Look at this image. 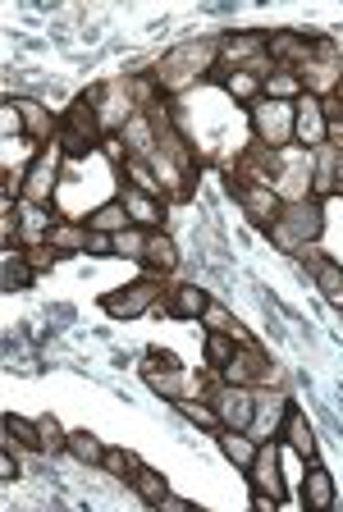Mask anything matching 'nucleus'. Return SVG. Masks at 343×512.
I'll use <instances>...</instances> for the list:
<instances>
[{"instance_id":"nucleus-1","label":"nucleus","mask_w":343,"mask_h":512,"mask_svg":"<svg viewBox=\"0 0 343 512\" xmlns=\"http://www.w3.org/2000/svg\"><path fill=\"white\" fill-rule=\"evenodd\" d=\"M215 64H220V42H183L174 46L170 55H161V64H156V87H161V96H179L183 87H193L197 78H211Z\"/></svg>"},{"instance_id":"nucleus-2","label":"nucleus","mask_w":343,"mask_h":512,"mask_svg":"<svg viewBox=\"0 0 343 512\" xmlns=\"http://www.w3.org/2000/svg\"><path fill=\"white\" fill-rule=\"evenodd\" d=\"M97 96H101V87L74 96V106H69L65 119H60L55 142H60L65 160H83V156H92V151H101V142H106V133H101V115H97Z\"/></svg>"},{"instance_id":"nucleus-3","label":"nucleus","mask_w":343,"mask_h":512,"mask_svg":"<svg viewBox=\"0 0 343 512\" xmlns=\"http://www.w3.org/2000/svg\"><path fill=\"white\" fill-rule=\"evenodd\" d=\"M321 234H325L321 197L284 202L279 220L270 224V238H275V247H284V252H298V247H307V243H321Z\"/></svg>"},{"instance_id":"nucleus-4","label":"nucleus","mask_w":343,"mask_h":512,"mask_svg":"<svg viewBox=\"0 0 343 512\" xmlns=\"http://www.w3.org/2000/svg\"><path fill=\"white\" fill-rule=\"evenodd\" d=\"M165 275H142L133 284L115 288L101 298V311L115 320H138V316H151V311H165V298H170V288L161 284Z\"/></svg>"},{"instance_id":"nucleus-5","label":"nucleus","mask_w":343,"mask_h":512,"mask_svg":"<svg viewBox=\"0 0 343 512\" xmlns=\"http://www.w3.org/2000/svg\"><path fill=\"white\" fill-rule=\"evenodd\" d=\"M298 78H302V87H307V96H321V101L339 96V87H343V51L330 42V37H321L316 55L298 69Z\"/></svg>"},{"instance_id":"nucleus-6","label":"nucleus","mask_w":343,"mask_h":512,"mask_svg":"<svg viewBox=\"0 0 343 512\" xmlns=\"http://www.w3.org/2000/svg\"><path fill=\"white\" fill-rule=\"evenodd\" d=\"M252 138L266 151L293 147V101H270V96H261L257 106H252Z\"/></svg>"},{"instance_id":"nucleus-7","label":"nucleus","mask_w":343,"mask_h":512,"mask_svg":"<svg viewBox=\"0 0 343 512\" xmlns=\"http://www.w3.org/2000/svg\"><path fill=\"white\" fill-rule=\"evenodd\" d=\"M220 380L225 384H243V389H266L270 380H275V362H270V352L261 348V343H238L234 357H229V366L220 371Z\"/></svg>"},{"instance_id":"nucleus-8","label":"nucleus","mask_w":343,"mask_h":512,"mask_svg":"<svg viewBox=\"0 0 343 512\" xmlns=\"http://www.w3.org/2000/svg\"><path fill=\"white\" fill-rule=\"evenodd\" d=\"M293 142L302 151H321L330 147V115H325V101L321 96H307L302 92L293 101Z\"/></svg>"},{"instance_id":"nucleus-9","label":"nucleus","mask_w":343,"mask_h":512,"mask_svg":"<svg viewBox=\"0 0 343 512\" xmlns=\"http://www.w3.org/2000/svg\"><path fill=\"white\" fill-rule=\"evenodd\" d=\"M60 165H65V151H60V142H51V147L37 151V156L28 160V183H23V202L51 206L55 183H60Z\"/></svg>"},{"instance_id":"nucleus-10","label":"nucleus","mask_w":343,"mask_h":512,"mask_svg":"<svg viewBox=\"0 0 343 512\" xmlns=\"http://www.w3.org/2000/svg\"><path fill=\"white\" fill-rule=\"evenodd\" d=\"M321 37H302V32H266V55L275 69H302L316 55Z\"/></svg>"},{"instance_id":"nucleus-11","label":"nucleus","mask_w":343,"mask_h":512,"mask_svg":"<svg viewBox=\"0 0 343 512\" xmlns=\"http://www.w3.org/2000/svg\"><path fill=\"white\" fill-rule=\"evenodd\" d=\"M243 476H247V485H252L257 494H275L279 503L289 499V485H284V476H279V448H275V439H261L257 462H252Z\"/></svg>"},{"instance_id":"nucleus-12","label":"nucleus","mask_w":343,"mask_h":512,"mask_svg":"<svg viewBox=\"0 0 343 512\" xmlns=\"http://www.w3.org/2000/svg\"><path fill=\"white\" fill-rule=\"evenodd\" d=\"M234 197L247 220L261 224V229H270L279 220V211H284V197L275 188H266V183H234Z\"/></svg>"},{"instance_id":"nucleus-13","label":"nucleus","mask_w":343,"mask_h":512,"mask_svg":"<svg viewBox=\"0 0 343 512\" xmlns=\"http://www.w3.org/2000/svg\"><path fill=\"white\" fill-rule=\"evenodd\" d=\"M279 439H284V444H289L293 453H298L302 467H307V462H316V453H321V448H316V430H311L307 412H302L298 403H289V412H284V426H279Z\"/></svg>"},{"instance_id":"nucleus-14","label":"nucleus","mask_w":343,"mask_h":512,"mask_svg":"<svg viewBox=\"0 0 343 512\" xmlns=\"http://www.w3.org/2000/svg\"><path fill=\"white\" fill-rule=\"evenodd\" d=\"M119 202H124V211H129V220L138 224V229H165V197L138 192L129 183V188L119 192Z\"/></svg>"},{"instance_id":"nucleus-15","label":"nucleus","mask_w":343,"mask_h":512,"mask_svg":"<svg viewBox=\"0 0 343 512\" xmlns=\"http://www.w3.org/2000/svg\"><path fill=\"white\" fill-rule=\"evenodd\" d=\"M339 490H334V476L321 467V462H307V476H302V503L311 512H330Z\"/></svg>"},{"instance_id":"nucleus-16","label":"nucleus","mask_w":343,"mask_h":512,"mask_svg":"<svg viewBox=\"0 0 343 512\" xmlns=\"http://www.w3.org/2000/svg\"><path fill=\"white\" fill-rule=\"evenodd\" d=\"M14 106H19V115H23V138H28V142H42V147H51L55 133H60V124L51 119V110H46L42 101H28V96H19Z\"/></svg>"},{"instance_id":"nucleus-17","label":"nucleus","mask_w":343,"mask_h":512,"mask_svg":"<svg viewBox=\"0 0 343 512\" xmlns=\"http://www.w3.org/2000/svg\"><path fill=\"white\" fill-rule=\"evenodd\" d=\"M211 302H215V298L206 293V288L179 284V288H170V298H165V316H174V320H202Z\"/></svg>"},{"instance_id":"nucleus-18","label":"nucleus","mask_w":343,"mask_h":512,"mask_svg":"<svg viewBox=\"0 0 343 512\" xmlns=\"http://www.w3.org/2000/svg\"><path fill=\"white\" fill-rule=\"evenodd\" d=\"M215 444H220V453H225V462H234L238 471H247L252 462H257V448L261 439L252 435V430H215Z\"/></svg>"},{"instance_id":"nucleus-19","label":"nucleus","mask_w":343,"mask_h":512,"mask_svg":"<svg viewBox=\"0 0 343 512\" xmlns=\"http://www.w3.org/2000/svg\"><path fill=\"white\" fill-rule=\"evenodd\" d=\"M293 398L284 394H261L257 389V416H252V435L257 439H275L279 426H284V412H289Z\"/></svg>"},{"instance_id":"nucleus-20","label":"nucleus","mask_w":343,"mask_h":512,"mask_svg":"<svg viewBox=\"0 0 343 512\" xmlns=\"http://www.w3.org/2000/svg\"><path fill=\"white\" fill-rule=\"evenodd\" d=\"M142 266H147V275H174L179 270V247H174V238L165 229H151Z\"/></svg>"},{"instance_id":"nucleus-21","label":"nucleus","mask_w":343,"mask_h":512,"mask_svg":"<svg viewBox=\"0 0 343 512\" xmlns=\"http://www.w3.org/2000/svg\"><path fill=\"white\" fill-rule=\"evenodd\" d=\"M87 238H92V229L87 224H78V220H60L51 224V234H46V247H55L60 256H74V252H87Z\"/></svg>"},{"instance_id":"nucleus-22","label":"nucleus","mask_w":343,"mask_h":512,"mask_svg":"<svg viewBox=\"0 0 343 512\" xmlns=\"http://www.w3.org/2000/svg\"><path fill=\"white\" fill-rule=\"evenodd\" d=\"M211 78H220V87H225L234 101H243V106H257L261 96H266V87H261L257 74H247V69H234V74H225V69H215Z\"/></svg>"},{"instance_id":"nucleus-23","label":"nucleus","mask_w":343,"mask_h":512,"mask_svg":"<svg viewBox=\"0 0 343 512\" xmlns=\"http://www.w3.org/2000/svg\"><path fill=\"white\" fill-rule=\"evenodd\" d=\"M37 270L28 266V252H19V247H5L0 252V284H5V293H14V288H28L33 284Z\"/></svg>"},{"instance_id":"nucleus-24","label":"nucleus","mask_w":343,"mask_h":512,"mask_svg":"<svg viewBox=\"0 0 343 512\" xmlns=\"http://www.w3.org/2000/svg\"><path fill=\"white\" fill-rule=\"evenodd\" d=\"M51 211L37 202H23L19 197V238L23 243H46V234H51Z\"/></svg>"},{"instance_id":"nucleus-25","label":"nucleus","mask_w":343,"mask_h":512,"mask_svg":"<svg viewBox=\"0 0 343 512\" xmlns=\"http://www.w3.org/2000/svg\"><path fill=\"white\" fill-rule=\"evenodd\" d=\"M129 485H133V494H138V499L147 503V508H161V503L170 499V480H165L156 467H142L138 476L129 480Z\"/></svg>"},{"instance_id":"nucleus-26","label":"nucleus","mask_w":343,"mask_h":512,"mask_svg":"<svg viewBox=\"0 0 343 512\" xmlns=\"http://www.w3.org/2000/svg\"><path fill=\"white\" fill-rule=\"evenodd\" d=\"M87 229H97V234H119V229H129V211H124V202H119V197H110V202H101L97 211L87 215Z\"/></svg>"},{"instance_id":"nucleus-27","label":"nucleus","mask_w":343,"mask_h":512,"mask_svg":"<svg viewBox=\"0 0 343 512\" xmlns=\"http://www.w3.org/2000/svg\"><path fill=\"white\" fill-rule=\"evenodd\" d=\"M261 87H266L270 101H298V96L307 92V87H302V78H298V69H275V74L261 78Z\"/></svg>"},{"instance_id":"nucleus-28","label":"nucleus","mask_w":343,"mask_h":512,"mask_svg":"<svg viewBox=\"0 0 343 512\" xmlns=\"http://www.w3.org/2000/svg\"><path fill=\"white\" fill-rule=\"evenodd\" d=\"M311 279H316V288L330 298V307L343 311V266H339V261H330V256H325L321 266L311 270Z\"/></svg>"},{"instance_id":"nucleus-29","label":"nucleus","mask_w":343,"mask_h":512,"mask_svg":"<svg viewBox=\"0 0 343 512\" xmlns=\"http://www.w3.org/2000/svg\"><path fill=\"white\" fill-rule=\"evenodd\" d=\"M174 412H179L183 421L202 426V430H225L220 426V416H215V407L206 403V398H174Z\"/></svg>"},{"instance_id":"nucleus-30","label":"nucleus","mask_w":343,"mask_h":512,"mask_svg":"<svg viewBox=\"0 0 343 512\" xmlns=\"http://www.w3.org/2000/svg\"><path fill=\"white\" fill-rule=\"evenodd\" d=\"M69 453H74L83 467H101V462H106V444H101L92 430H74V435H69Z\"/></svg>"},{"instance_id":"nucleus-31","label":"nucleus","mask_w":343,"mask_h":512,"mask_svg":"<svg viewBox=\"0 0 343 512\" xmlns=\"http://www.w3.org/2000/svg\"><path fill=\"white\" fill-rule=\"evenodd\" d=\"M234 348H238V339H229V334H220V330H206V366H211L215 375L229 366Z\"/></svg>"},{"instance_id":"nucleus-32","label":"nucleus","mask_w":343,"mask_h":512,"mask_svg":"<svg viewBox=\"0 0 343 512\" xmlns=\"http://www.w3.org/2000/svg\"><path fill=\"white\" fill-rule=\"evenodd\" d=\"M147 238H151V229H138V224H129V229H119V234H115V256H129V261H142V256H147Z\"/></svg>"},{"instance_id":"nucleus-33","label":"nucleus","mask_w":343,"mask_h":512,"mask_svg":"<svg viewBox=\"0 0 343 512\" xmlns=\"http://www.w3.org/2000/svg\"><path fill=\"white\" fill-rule=\"evenodd\" d=\"M197 325H206V330H220V334H229V339L247 343L243 325H238V320H234V316H229V307H220V302H211V307H206V316H202V320H197Z\"/></svg>"},{"instance_id":"nucleus-34","label":"nucleus","mask_w":343,"mask_h":512,"mask_svg":"<svg viewBox=\"0 0 343 512\" xmlns=\"http://www.w3.org/2000/svg\"><path fill=\"white\" fill-rule=\"evenodd\" d=\"M5 439H19L23 448H33V453H42V430H37V421H23V416H5Z\"/></svg>"},{"instance_id":"nucleus-35","label":"nucleus","mask_w":343,"mask_h":512,"mask_svg":"<svg viewBox=\"0 0 343 512\" xmlns=\"http://www.w3.org/2000/svg\"><path fill=\"white\" fill-rule=\"evenodd\" d=\"M101 467L110 471V476H119V480H133L142 471V458L138 453H129V448H106V462Z\"/></svg>"},{"instance_id":"nucleus-36","label":"nucleus","mask_w":343,"mask_h":512,"mask_svg":"<svg viewBox=\"0 0 343 512\" xmlns=\"http://www.w3.org/2000/svg\"><path fill=\"white\" fill-rule=\"evenodd\" d=\"M37 430H42V453H69V435L60 430V421L55 416H37Z\"/></svg>"},{"instance_id":"nucleus-37","label":"nucleus","mask_w":343,"mask_h":512,"mask_svg":"<svg viewBox=\"0 0 343 512\" xmlns=\"http://www.w3.org/2000/svg\"><path fill=\"white\" fill-rule=\"evenodd\" d=\"M142 371H183V366H179V357H174V352L151 348V352H147V366H142Z\"/></svg>"},{"instance_id":"nucleus-38","label":"nucleus","mask_w":343,"mask_h":512,"mask_svg":"<svg viewBox=\"0 0 343 512\" xmlns=\"http://www.w3.org/2000/svg\"><path fill=\"white\" fill-rule=\"evenodd\" d=\"M87 252H92V256H115V234H97V229H92Z\"/></svg>"},{"instance_id":"nucleus-39","label":"nucleus","mask_w":343,"mask_h":512,"mask_svg":"<svg viewBox=\"0 0 343 512\" xmlns=\"http://www.w3.org/2000/svg\"><path fill=\"white\" fill-rule=\"evenodd\" d=\"M14 133H23V115L14 101H5V138H14Z\"/></svg>"},{"instance_id":"nucleus-40","label":"nucleus","mask_w":343,"mask_h":512,"mask_svg":"<svg viewBox=\"0 0 343 512\" xmlns=\"http://www.w3.org/2000/svg\"><path fill=\"white\" fill-rule=\"evenodd\" d=\"M23 471H19V462L10 458V453H0V480H19Z\"/></svg>"},{"instance_id":"nucleus-41","label":"nucleus","mask_w":343,"mask_h":512,"mask_svg":"<svg viewBox=\"0 0 343 512\" xmlns=\"http://www.w3.org/2000/svg\"><path fill=\"white\" fill-rule=\"evenodd\" d=\"M252 508H257V512H279V499H275V494H257V490H252Z\"/></svg>"},{"instance_id":"nucleus-42","label":"nucleus","mask_w":343,"mask_h":512,"mask_svg":"<svg viewBox=\"0 0 343 512\" xmlns=\"http://www.w3.org/2000/svg\"><path fill=\"white\" fill-rule=\"evenodd\" d=\"M161 508H170V512H188V499H174V494H170V499H165Z\"/></svg>"},{"instance_id":"nucleus-43","label":"nucleus","mask_w":343,"mask_h":512,"mask_svg":"<svg viewBox=\"0 0 343 512\" xmlns=\"http://www.w3.org/2000/svg\"><path fill=\"white\" fill-rule=\"evenodd\" d=\"M339 96H343V87H339Z\"/></svg>"}]
</instances>
